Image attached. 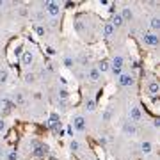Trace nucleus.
<instances>
[{"label": "nucleus", "instance_id": "1a4fd4ad", "mask_svg": "<svg viewBox=\"0 0 160 160\" xmlns=\"http://www.w3.org/2000/svg\"><path fill=\"white\" fill-rule=\"evenodd\" d=\"M34 146H36V149L32 151L34 157H45V155L48 153V146H45V144H36L34 142Z\"/></svg>", "mask_w": 160, "mask_h": 160}, {"label": "nucleus", "instance_id": "7ed1b4c3", "mask_svg": "<svg viewBox=\"0 0 160 160\" xmlns=\"http://www.w3.org/2000/svg\"><path fill=\"white\" fill-rule=\"evenodd\" d=\"M142 41H144V45H148V46H157L158 45V34H155L151 30H146L142 34Z\"/></svg>", "mask_w": 160, "mask_h": 160}, {"label": "nucleus", "instance_id": "b1692460", "mask_svg": "<svg viewBox=\"0 0 160 160\" xmlns=\"http://www.w3.org/2000/svg\"><path fill=\"white\" fill-rule=\"evenodd\" d=\"M36 34L38 36H45V27H43V25H36Z\"/></svg>", "mask_w": 160, "mask_h": 160}, {"label": "nucleus", "instance_id": "393cba45", "mask_svg": "<svg viewBox=\"0 0 160 160\" xmlns=\"http://www.w3.org/2000/svg\"><path fill=\"white\" fill-rule=\"evenodd\" d=\"M75 64V59H71V57H66L64 59V66H68V68H71Z\"/></svg>", "mask_w": 160, "mask_h": 160}, {"label": "nucleus", "instance_id": "f257e3e1", "mask_svg": "<svg viewBox=\"0 0 160 160\" xmlns=\"http://www.w3.org/2000/svg\"><path fill=\"white\" fill-rule=\"evenodd\" d=\"M128 118H130V123H141L142 121V112L139 109L137 105H132L130 109H128Z\"/></svg>", "mask_w": 160, "mask_h": 160}, {"label": "nucleus", "instance_id": "20e7f679", "mask_svg": "<svg viewBox=\"0 0 160 160\" xmlns=\"http://www.w3.org/2000/svg\"><path fill=\"white\" fill-rule=\"evenodd\" d=\"M43 6H45V9L48 11V14H50L52 18H55V16L61 14V6H59L57 2H45Z\"/></svg>", "mask_w": 160, "mask_h": 160}, {"label": "nucleus", "instance_id": "0eeeda50", "mask_svg": "<svg viewBox=\"0 0 160 160\" xmlns=\"http://www.w3.org/2000/svg\"><path fill=\"white\" fill-rule=\"evenodd\" d=\"M158 91H160L158 82H155V80H153V82H149V84H148V94H149L151 98H157V96H158Z\"/></svg>", "mask_w": 160, "mask_h": 160}, {"label": "nucleus", "instance_id": "cd10ccee", "mask_svg": "<svg viewBox=\"0 0 160 160\" xmlns=\"http://www.w3.org/2000/svg\"><path fill=\"white\" fill-rule=\"evenodd\" d=\"M110 118H112V112H110V110H107V112L103 114V119H105V121H109Z\"/></svg>", "mask_w": 160, "mask_h": 160}, {"label": "nucleus", "instance_id": "2f4dec72", "mask_svg": "<svg viewBox=\"0 0 160 160\" xmlns=\"http://www.w3.org/2000/svg\"><path fill=\"white\" fill-rule=\"evenodd\" d=\"M2 6H4V4H2V2H0V9H2Z\"/></svg>", "mask_w": 160, "mask_h": 160}, {"label": "nucleus", "instance_id": "473e14b6", "mask_svg": "<svg viewBox=\"0 0 160 160\" xmlns=\"http://www.w3.org/2000/svg\"><path fill=\"white\" fill-rule=\"evenodd\" d=\"M0 105H2V98H0Z\"/></svg>", "mask_w": 160, "mask_h": 160}, {"label": "nucleus", "instance_id": "6ab92c4d", "mask_svg": "<svg viewBox=\"0 0 160 160\" xmlns=\"http://www.w3.org/2000/svg\"><path fill=\"white\" fill-rule=\"evenodd\" d=\"M94 109H96V102H94L92 98H89V100L86 102V110L87 112H92Z\"/></svg>", "mask_w": 160, "mask_h": 160}, {"label": "nucleus", "instance_id": "c85d7f7f", "mask_svg": "<svg viewBox=\"0 0 160 160\" xmlns=\"http://www.w3.org/2000/svg\"><path fill=\"white\" fill-rule=\"evenodd\" d=\"M14 53H16L18 57H22V53H23V48H22V46H18L16 50H14Z\"/></svg>", "mask_w": 160, "mask_h": 160}, {"label": "nucleus", "instance_id": "a211bd4d", "mask_svg": "<svg viewBox=\"0 0 160 160\" xmlns=\"http://www.w3.org/2000/svg\"><path fill=\"white\" fill-rule=\"evenodd\" d=\"M9 80V71L6 68H0V84H6Z\"/></svg>", "mask_w": 160, "mask_h": 160}, {"label": "nucleus", "instance_id": "dca6fc26", "mask_svg": "<svg viewBox=\"0 0 160 160\" xmlns=\"http://www.w3.org/2000/svg\"><path fill=\"white\" fill-rule=\"evenodd\" d=\"M151 151H153V144H151V142H148V141L141 142V153L148 155V153H151Z\"/></svg>", "mask_w": 160, "mask_h": 160}, {"label": "nucleus", "instance_id": "9d476101", "mask_svg": "<svg viewBox=\"0 0 160 160\" xmlns=\"http://www.w3.org/2000/svg\"><path fill=\"white\" fill-rule=\"evenodd\" d=\"M123 132H125L126 135H135V133H137V128H135V125H133V123L126 121L125 125H123Z\"/></svg>", "mask_w": 160, "mask_h": 160}, {"label": "nucleus", "instance_id": "4be33fe9", "mask_svg": "<svg viewBox=\"0 0 160 160\" xmlns=\"http://www.w3.org/2000/svg\"><path fill=\"white\" fill-rule=\"evenodd\" d=\"M68 96H69V92L66 91V89H59V98H61V100H68Z\"/></svg>", "mask_w": 160, "mask_h": 160}, {"label": "nucleus", "instance_id": "f3484780", "mask_svg": "<svg viewBox=\"0 0 160 160\" xmlns=\"http://www.w3.org/2000/svg\"><path fill=\"white\" fill-rule=\"evenodd\" d=\"M114 27H112V25H110V23H105V25H103V36H105V38H110V36H114Z\"/></svg>", "mask_w": 160, "mask_h": 160}, {"label": "nucleus", "instance_id": "39448f33", "mask_svg": "<svg viewBox=\"0 0 160 160\" xmlns=\"http://www.w3.org/2000/svg\"><path fill=\"white\" fill-rule=\"evenodd\" d=\"M73 128L78 130V132H86V128H87L86 118H84V116H77V118L73 119Z\"/></svg>", "mask_w": 160, "mask_h": 160}, {"label": "nucleus", "instance_id": "c756f323", "mask_svg": "<svg viewBox=\"0 0 160 160\" xmlns=\"http://www.w3.org/2000/svg\"><path fill=\"white\" fill-rule=\"evenodd\" d=\"M87 61H89V59H87L86 55H82V57H80V62L84 64V66H86V62H87Z\"/></svg>", "mask_w": 160, "mask_h": 160}, {"label": "nucleus", "instance_id": "6e6552de", "mask_svg": "<svg viewBox=\"0 0 160 160\" xmlns=\"http://www.w3.org/2000/svg\"><path fill=\"white\" fill-rule=\"evenodd\" d=\"M20 59H22V66H30L34 62V53L32 52H23Z\"/></svg>", "mask_w": 160, "mask_h": 160}, {"label": "nucleus", "instance_id": "aec40b11", "mask_svg": "<svg viewBox=\"0 0 160 160\" xmlns=\"http://www.w3.org/2000/svg\"><path fill=\"white\" fill-rule=\"evenodd\" d=\"M18 158H20V157H18V153L14 151V149H11V151L6 155V160H18Z\"/></svg>", "mask_w": 160, "mask_h": 160}, {"label": "nucleus", "instance_id": "a878e982", "mask_svg": "<svg viewBox=\"0 0 160 160\" xmlns=\"http://www.w3.org/2000/svg\"><path fill=\"white\" fill-rule=\"evenodd\" d=\"M6 130H7V123L2 119V118H0V133H4Z\"/></svg>", "mask_w": 160, "mask_h": 160}, {"label": "nucleus", "instance_id": "f8f14e48", "mask_svg": "<svg viewBox=\"0 0 160 160\" xmlns=\"http://www.w3.org/2000/svg\"><path fill=\"white\" fill-rule=\"evenodd\" d=\"M121 20H123V22H130L132 18H133V12H132V9L130 7H123V11H121Z\"/></svg>", "mask_w": 160, "mask_h": 160}, {"label": "nucleus", "instance_id": "7c9ffc66", "mask_svg": "<svg viewBox=\"0 0 160 160\" xmlns=\"http://www.w3.org/2000/svg\"><path fill=\"white\" fill-rule=\"evenodd\" d=\"M4 157V149H2V146H0V158Z\"/></svg>", "mask_w": 160, "mask_h": 160}, {"label": "nucleus", "instance_id": "412c9836", "mask_svg": "<svg viewBox=\"0 0 160 160\" xmlns=\"http://www.w3.org/2000/svg\"><path fill=\"white\" fill-rule=\"evenodd\" d=\"M14 100H16L18 105H25V96H23L22 92H16V96H14Z\"/></svg>", "mask_w": 160, "mask_h": 160}, {"label": "nucleus", "instance_id": "4468645a", "mask_svg": "<svg viewBox=\"0 0 160 160\" xmlns=\"http://www.w3.org/2000/svg\"><path fill=\"white\" fill-rule=\"evenodd\" d=\"M158 29H160V20H158V16L151 18V20H149V30L157 34V32H158Z\"/></svg>", "mask_w": 160, "mask_h": 160}, {"label": "nucleus", "instance_id": "5701e85b", "mask_svg": "<svg viewBox=\"0 0 160 160\" xmlns=\"http://www.w3.org/2000/svg\"><path fill=\"white\" fill-rule=\"evenodd\" d=\"M34 80H36V75L34 73H27V75H25V82H27V84H32Z\"/></svg>", "mask_w": 160, "mask_h": 160}, {"label": "nucleus", "instance_id": "2eb2a0df", "mask_svg": "<svg viewBox=\"0 0 160 160\" xmlns=\"http://www.w3.org/2000/svg\"><path fill=\"white\" fill-rule=\"evenodd\" d=\"M110 25H112L114 29H119V27H123V25H125V22L121 20L119 14H114V16H112V22H110Z\"/></svg>", "mask_w": 160, "mask_h": 160}, {"label": "nucleus", "instance_id": "ddd939ff", "mask_svg": "<svg viewBox=\"0 0 160 160\" xmlns=\"http://www.w3.org/2000/svg\"><path fill=\"white\" fill-rule=\"evenodd\" d=\"M96 69L100 71V75L105 73V71H109V69H110V62L107 61V59H103V61H100V62H98Z\"/></svg>", "mask_w": 160, "mask_h": 160}, {"label": "nucleus", "instance_id": "9b49d317", "mask_svg": "<svg viewBox=\"0 0 160 160\" xmlns=\"http://www.w3.org/2000/svg\"><path fill=\"white\" fill-rule=\"evenodd\" d=\"M125 66V59L121 57V55H116L114 59H112V64H110V68L112 69H121Z\"/></svg>", "mask_w": 160, "mask_h": 160}, {"label": "nucleus", "instance_id": "423d86ee", "mask_svg": "<svg viewBox=\"0 0 160 160\" xmlns=\"http://www.w3.org/2000/svg\"><path fill=\"white\" fill-rule=\"evenodd\" d=\"M86 78H89L91 82H98V80L102 78V75H100V71L96 69V66H92V68H89V69H87Z\"/></svg>", "mask_w": 160, "mask_h": 160}, {"label": "nucleus", "instance_id": "f03ea898", "mask_svg": "<svg viewBox=\"0 0 160 160\" xmlns=\"http://www.w3.org/2000/svg\"><path fill=\"white\" fill-rule=\"evenodd\" d=\"M118 84H119L121 87H132L135 84V78H133V75H130V73H121L119 77H118Z\"/></svg>", "mask_w": 160, "mask_h": 160}, {"label": "nucleus", "instance_id": "bb28decb", "mask_svg": "<svg viewBox=\"0 0 160 160\" xmlns=\"http://www.w3.org/2000/svg\"><path fill=\"white\" fill-rule=\"evenodd\" d=\"M71 149H73V151H78V149H80V144L77 142V141H71Z\"/></svg>", "mask_w": 160, "mask_h": 160}]
</instances>
